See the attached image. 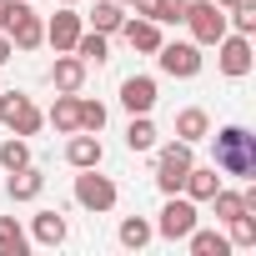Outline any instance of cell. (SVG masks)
<instances>
[{"label": "cell", "instance_id": "1", "mask_svg": "<svg viewBox=\"0 0 256 256\" xmlns=\"http://www.w3.org/2000/svg\"><path fill=\"white\" fill-rule=\"evenodd\" d=\"M211 141H216V171L221 176H241V181L256 176V136L246 126H221Z\"/></svg>", "mask_w": 256, "mask_h": 256}, {"label": "cell", "instance_id": "2", "mask_svg": "<svg viewBox=\"0 0 256 256\" xmlns=\"http://www.w3.org/2000/svg\"><path fill=\"white\" fill-rule=\"evenodd\" d=\"M0 126L16 131V136H36L40 126H46V110L26 90H6V96H0Z\"/></svg>", "mask_w": 256, "mask_h": 256}, {"label": "cell", "instance_id": "3", "mask_svg": "<svg viewBox=\"0 0 256 256\" xmlns=\"http://www.w3.org/2000/svg\"><path fill=\"white\" fill-rule=\"evenodd\" d=\"M191 166H196L191 146H186V141H166V146L156 151V186H161V196H176Z\"/></svg>", "mask_w": 256, "mask_h": 256}, {"label": "cell", "instance_id": "4", "mask_svg": "<svg viewBox=\"0 0 256 256\" xmlns=\"http://www.w3.org/2000/svg\"><path fill=\"white\" fill-rule=\"evenodd\" d=\"M116 201H120V191H116V181H110V176H100V166H86V171L76 176V206H86V211L106 216Z\"/></svg>", "mask_w": 256, "mask_h": 256}, {"label": "cell", "instance_id": "5", "mask_svg": "<svg viewBox=\"0 0 256 256\" xmlns=\"http://www.w3.org/2000/svg\"><path fill=\"white\" fill-rule=\"evenodd\" d=\"M181 20L191 26V40H196V46H216V40L226 36V10L211 6V0H186V16H181Z\"/></svg>", "mask_w": 256, "mask_h": 256}, {"label": "cell", "instance_id": "6", "mask_svg": "<svg viewBox=\"0 0 256 256\" xmlns=\"http://www.w3.org/2000/svg\"><path fill=\"white\" fill-rule=\"evenodd\" d=\"M6 36H10V46H16V50H40V46H46V20L26 6V0H10Z\"/></svg>", "mask_w": 256, "mask_h": 256}, {"label": "cell", "instance_id": "7", "mask_svg": "<svg viewBox=\"0 0 256 256\" xmlns=\"http://www.w3.org/2000/svg\"><path fill=\"white\" fill-rule=\"evenodd\" d=\"M156 66L166 76H176V80H191V76H201V46L196 40H161Z\"/></svg>", "mask_w": 256, "mask_h": 256}, {"label": "cell", "instance_id": "8", "mask_svg": "<svg viewBox=\"0 0 256 256\" xmlns=\"http://www.w3.org/2000/svg\"><path fill=\"white\" fill-rule=\"evenodd\" d=\"M196 221H201V216H196V201L176 191V196H166V206H161V221H156V236H166V241H186Z\"/></svg>", "mask_w": 256, "mask_h": 256}, {"label": "cell", "instance_id": "9", "mask_svg": "<svg viewBox=\"0 0 256 256\" xmlns=\"http://www.w3.org/2000/svg\"><path fill=\"white\" fill-rule=\"evenodd\" d=\"M216 60H221V76H231V80H241V76H251V36H236V30H226L221 40H216Z\"/></svg>", "mask_w": 256, "mask_h": 256}, {"label": "cell", "instance_id": "10", "mask_svg": "<svg viewBox=\"0 0 256 256\" xmlns=\"http://www.w3.org/2000/svg\"><path fill=\"white\" fill-rule=\"evenodd\" d=\"M80 30H86V20H80L70 6H60V10L46 20V46H56V56H60V50H70V46L80 40Z\"/></svg>", "mask_w": 256, "mask_h": 256}, {"label": "cell", "instance_id": "11", "mask_svg": "<svg viewBox=\"0 0 256 256\" xmlns=\"http://www.w3.org/2000/svg\"><path fill=\"white\" fill-rule=\"evenodd\" d=\"M40 191H46V171L36 161L20 166V171H6V196L10 201H40Z\"/></svg>", "mask_w": 256, "mask_h": 256}, {"label": "cell", "instance_id": "12", "mask_svg": "<svg viewBox=\"0 0 256 256\" xmlns=\"http://www.w3.org/2000/svg\"><path fill=\"white\" fill-rule=\"evenodd\" d=\"M120 106L131 110V116H151V106H156V80H151V76H126V80H120Z\"/></svg>", "mask_w": 256, "mask_h": 256}, {"label": "cell", "instance_id": "13", "mask_svg": "<svg viewBox=\"0 0 256 256\" xmlns=\"http://www.w3.org/2000/svg\"><path fill=\"white\" fill-rule=\"evenodd\" d=\"M120 36H126V46H131V50H141V56H156L161 50V26L156 20H146V16H136V20H126L120 26Z\"/></svg>", "mask_w": 256, "mask_h": 256}, {"label": "cell", "instance_id": "14", "mask_svg": "<svg viewBox=\"0 0 256 256\" xmlns=\"http://www.w3.org/2000/svg\"><path fill=\"white\" fill-rule=\"evenodd\" d=\"M50 86L76 96V90L86 86V60H80L76 50H60V56H56V66H50Z\"/></svg>", "mask_w": 256, "mask_h": 256}, {"label": "cell", "instance_id": "15", "mask_svg": "<svg viewBox=\"0 0 256 256\" xmlns=\"http://www.w3.org/2000/svg\"><path fill=\"white\" fill-rule=\"evenodd\" d=\"M100 156H106L100 136H90V131H70V141H66V161H70L76 171H86V166H100Z\"/></svg>", "mask_w": 256, "mask_h": 256}, {"label": "cell", "instance_id": "16", "mask_svg": "<svg viewBox=\"0 0 256 256\" xmlns=\"http://www.w3.org/2000/svg\"><path fill=\"white\" fill-rule=\"evenodd\" d=\"M46 120L56 126L60 136H70V131H80V90L70 96V90H56V106L46 110Z\"/></svg>", "mask_w": 256, "mask_h": 256}, {"label": "cell", "instance_id": "17", "mask_svg": "<svg viewBox=\"0 0 256 256\" xmlns=\"http://www.w3.org/2000/svg\"><path fill=\"white\" fill-rule=\"evenodd\" d=\"M216 191H221L216 166H191V171H186V181H181V196H191L196 206H201V201H211Z\"/></svg>", "mask_w": 256, "mask_h": 256}, {"label": "cell", "instance_id": "18", "mask_svg": "<svg viewBox=\"0 0 256 256\" xmlns=\"http://www.w3.org/2000/svg\"><path fill=\"white\" fill-rule=\"evenodd\" d=\"M30 236H36L40 246H60V241L70 236V226H66V216H60V211H50V206H46V211H36Z\"/></svg>", "mask_w": 256, "mask_h": 256}, {"label": "cell", "instance_id": "19", "mask_svg": "<svg viewBox=\"0 0 256 256\" xmlns=\"http://www.w3.org/2000/svg\"><path fill=\"white\" fill-rule=\"evenodd\" d=\"M206 136H211V116H206L201 106H186V110L176 116V141L196 146V141H206Z\"/></svg>", "mask_w": 256, "mask_h": 256}, {"label": "cell", "instance_id": "20", "mask_svg": "<svg viewBox=\"0 0 256 256\" xmlns=\"http://www.w3.org/2000/svg\"><path fill=\"white\" fill-rule=\"evenodd\" d=\"M131 6H136V16H146L156 26H171L186 16V0H131Z\"/></svg>", "mask_w": 256, "mask_h": 256}, {"label": "cell", "instance_id": "21", "mask_svg": "<svg viewBox=\"0 0 256 256\" xmlns=\"http://www.w3.org/2000/svg\"><path fill=\"white\" fill-rule=\"evenodd\" d=\"M151 236H156V226H151L146 216H126V221H120V231H116V241H120L126 251H141V246H151Z\"/></svg>", "mask_w": 256, "mask_h": 256}, {"label": "cell", "instance_id": "22", "mask_svg": "<svg viewBox=\"0 0 256 256\" xmlns=\"http://www.w3.org/2000/svg\"><path fill=\"white\" fill-rule=\"evenodd\" d=\"M120 26H126V6H120V0H96V10H90V30L116 36Z\"/></svg>", "mask_w": 256, "mask_h": 256}, {"label": "cell", "instance_id": "23", "mask_svg": "<svg viewBox=\"0 0 256 256\" xmlns=\"http://www.w3.org/2000/svg\"><path fill=\"white\" fill-rule=\"evenodd\" d=\"M186 246H191V256H231V241L221 231H201V226H191Z\"/></svg>", "mask_w": 256, "mask_h": 256}, {"label": "cell", "instance_id": "24", "mask_svg": "<svg viewBox=\"0 0 256 256\" xmlns=\"http://www.w3.org/2000/svg\"><path fill=\"white\" fill-rule=\"evenodd\" d=\"M30 251V236L16 216H0V256H26Z\"/></svg>", "mask_w": 256, "mask_h": 256}, {"label": "cell", "instance_id": "25", "mask_svg": "<svg viewBox=\"0 0 256 256\" xmlns=\"http://www.w3.org/2000/svg\"><path fill=\"white\" fill-rule=\"evenodd\" d=\"M156 120L151 116H131V126H126V146L131 151H156Z\"/></svg>", "mask_w": 256, "mask_h": 256}, {"label": "cell", "instance_id": "26", "mask_svg": "<svg viewBox=\"0 0 256 256\" xmlns=\"http://www.w3.org/2000/svg\"><path fill=\"white\" fill-rule=\"evenodd\" d=\"M70 50H76L86 66H100V60L110 56V36H100V30H80V40H76Z\"/></svg>", "mask_w": 256, "mask_h": 256}, {"label": "cell", "instance_id": "27", "mask_svg": "<svg viewBox=\"0 0 256 256\" xmlns=\"http://www.w3.org/2000/svg\"><path fill=\"white\" fill-rule=\"evenodd\" d=\"M0 166H6V171H20V166H30V141H26V136L0 141Z\"/></svg>", "mask_w": 256, "mask_h": 256}, {"label": "cell", "instance_id": "28", "mask_svg": "<svg viewBox=\"0 0 256 256\" xmlns=\"http://www.w3.org/2000/svg\"><path fill=\"white\" fill-rule=\"evenodd\" d=\"M226 30H236V36L256 30V0H236V6L226 10Z\"/></svg>", "mask_w": 256, "mask_h": 256}, {"label": "cell", "instance_id": "29", "mask_svg": "<svg viewBox=\"0 0 256 256\" xmlns=\"http://www.w3.org/2000/svg\"><path fill=\"white\" fill-rule=\"evenodd\" d=\"M226 226H231V231H226V241H231V246H241V251H246V246H256V216H251V211L231 216Z\"/></svg>", "mask_w": 256, "mask_h": 256}, {"label": "cell", "instance_id": "30", "mask_svg": "<svg viewBox=\"0 0 256 256\" xmlns=\"http://www.w3.org/2000/svg\"><path fill=\"white\" fill-rule=\"evenodd\" d=\"M211 206H216V221H231V216H241V211H246L241 191H226V186H221V191L211 196Z\"/></svg>", "mask_w": 256, "mask_h": 256}, {"label": "cell", "instance_id": "31", "mask_svg": "<svg viewBox=\"0 0 256 256\" xmlns=\"http://www.w3.org/2000/svg\"><path fill=\"white\" fill-rule=\"evenodd\" d=\"M80 131H90V136L106 131V106L100 100H80Z\"/></svg>", "mask_w": 256, "mask_h": 256}, {"label": "cell", "instance_id": "32", "mask_svg": "<svg viewBox=\"0 0 256 256\" xmlns=\"http://www.w3.org/2000/svg\"><path fill=\"white\" fill-rule=\"evenodd\" d=\"M10 56H16V46H10V36H6V30H0V66H6Z\"/></svg>", "mask_w": 256, "mask_h": 256}, {"label": "cell", "instance_id": "33", "mask_svg": "<svg viewBox=\"0 0 256 256\" xmlns=\"http://www.w3.org/2000/svg\"><path fill=\"white\" fill-rule=\"evenodd\" d=\"M6 20H10V0H0V30H6Z\"/></svg>", "mask_w": 256, "mask_h": 256}, {"label": "cell", "instance_id": "34", "mask_svg": "<svg viewBox=\"0 0 256 256\" xmlns=\"http://www.w3.org/2000/svg\"><path fill=\"white\" fill-rule=\"evenodd\" d=\"M211 6H221V10H231V6H236V0H211Z\"/></svg>", "mask_w": 256, "mask_h": 256}, {"label": "cell", "instance_id": "35", "mask_svg": "<svg viewBox=\"0 0 256 256\" xmlns=\"http://www.w3.org/2000/svg\"><path fill=\"white\" fill-rule=\"evenodd\" d=\"M56 6H76V0H56Z\"/></svg>", "mask_w": 256, "mask_h": 256}, {"label": "cell", "instance_id": "36", "mask_svg": "<svg viewBox=\"0 0 256 256\" xmlns=\"http://www.w3.org/2000/svg\"><path fill=\"white\" fill-rule=\"evenodd\" d=\"M120 6H131V0H120Z\"/></svg>", "mask_w": 256, "mask_h": 256}]
</instances>
